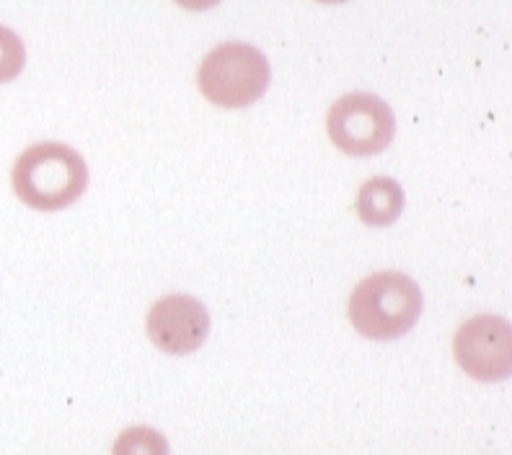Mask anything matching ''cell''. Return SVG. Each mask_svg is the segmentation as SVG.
Segmentation results:
<instances>
[{"instance_id":"4","label":"cell","mask_w":512,"mask_h":455,"mask_svg":"<svg viewBox=\"0 0 512 455\" xmlns=\"http://www.w3.org/2000/svg\"><path fill=\"white\" fill-rule=\"evenodd\" d=\"M331 143L347 156H375L391 145L396 119L391 106L373 94H347L329 109L326 119Z\"/></svg>"},{"instance_id":"1","label":"cell","mask_w":512,"mask_h":455,"mask_svg":"<svg viewBox=\"0 0 512 455\" xmlns=\"http://www.w3.org/2000/svg\"><path fill=\"white\" fill-rule=\"evenodd\" d=\"M11 184L26 207L42 212L65 210L86 192L88 166L70 145L39 143L26 148L13 163Z\"/></svg>"},{"instance_id":"9","label":"cell","mask_w":512,"mask_h":455,"mask_svg":"<svg viewBox=\"0 0 512 455\" xmlns=\"http://www.w3.org/2000/svg\"><path fill=\"white\" fill-rule=\"evenodd\" d=\"M26 50L24 42L8 26H0V83L13 81L24 70Z\"/></svg>"},{"instance_id":"8","label":"cell","mask_w":512,"mask_h":455,"mask_svg":"<svg viewBox=\"0 0 512 455\" xmlns=\"http://www.w3.org/2000/svg\"><path fill=\"white\" fill-rule=\"evenodd\" d=\"M112 455H169V440L153 427H130L114 440Z\"/></svg>"},{"instance_id":"5","label":"cell","mask_w":512,"mask_h":455,"mask_svg":"<svg viewBox=\"0 0 512 455\" xmlns=\"http://www.w3.org/2000/svg\"><path fill=\"white\" fill-rule=\"evenodd\" d=\"M453 352L463 373L476 381H502L512 368L510 324L500 316H474L458 329Z\"/></svg>"},{"instance_id":"11","label":"cell","mask_w":512,"mask_h":455,"mask_svg":"<svg viewBox=\"0 0 512 455\" xmlns=\"http://www.w3.org/2000/svg\"><path fill=\"white\" fill-rule=\"evenodd\" d=\"M319 3H344V0H319Z\"/></svg>"},{"instance_id":"2","label":"cell","mask_w":512,"mask_h":455,"mask_svg":"<svg viewBox=\"0 0 512 455\" xmlns=\"http://www.w3.org/2000/svg\"><path fill=\"white\" fill-rule=\"evenodd\" d=\"M422 290L401 272H375L352 290L350 321L363 337L388 342L419 321Z\"/></svg>"},{"instance_id":"10","label":"cell","mask_w":512,"mask_h":455,"mask_svg":"<svg viewBox=\"0 0 512 455\" xmlns=\"http://www.w3.org/2000/svg\"><path fill=\"white\" fill-rule=\"evenodd\" d=\"M176 3L187 11H207V8L218 6L220 0H176Z\"/></svg>"},{"instance_id":"3","label":"cell","mask_w":512,"mask_h":455,"mask_svg":"<svg viewBox=\"0 0 512 455\" xmlns=\"http://www.w3.org/2000/svg\"><path fill=\"white\" fill-rule=\"evenodd\" d=\"M197 86L207 101L223 109H244L267 91V57L244 42L220 44L202 60Z\"/></svg>"},{"instance_id":"7","label":"cell","mask_w":512,"mask_h":455,"mask_svg":"<svg viewBox=\"0 0 512 455\" xmlns=\"http://www.w3.org/2000/svg\"><path fill=\"white\" fill-rule=\"evenodd\" d=\"M401 210H404V189L399 187V181L388 176L365 181L357 192V215L365 225L386 228L399 220Z\"/></svg>"},{"instance_id":"6","label":"cell","mask_w":512,"mask_h":455,"mask_svg":"<svg viewBox=\"0 0 512 455\" xmlns=\"http://www.w3.org/2000/svg\"><path fill=\"white\" fill-rule=\"evenodd\" d=\"M148 337L166 355H189L200 350L210 334V313L192 295H166L150 308Z\"/></svg>"}]
</instances>
